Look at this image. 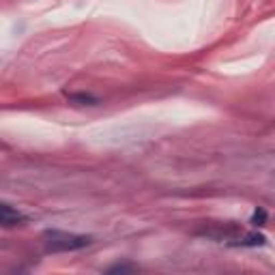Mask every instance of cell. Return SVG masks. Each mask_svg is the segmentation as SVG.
Returning a JSON list of instances; mask_svg holds the SVG:
<instances>
[{"label": "cell", "instance_id": "3", "mask_svg": "<svg viewBox=\"0 0 275 275\" xmlns=\"http://www.w3.org/2000/svg\"><path fill=\"white\" fill-rule=\"evenodd\" d=\"M264 234H258V232H251V234H243L234 241V245H247V247H258V245H264Z\"/></svg>", "mask_w": 275, "mask_h": 275}, {"label": "cell", "instance_id": "5", "mask_svg": "<svg viewBox=\"0 0 275 275\" xmlns=\"http://www.w3.org/2000/svg\"><path fill=\"white\" fill-rule=\"evenodd\" d=\"M264 221H266V211L264 209H256L254 215H251V224H254V226H264Z\"/></svg>", "mask_w": 275, "mask_h": 275}, {"label": "cell", "instance_id": "2", "mask_svg": "<svg viewBox=\"0 0 275 275\" xmlns=\"http://www.w3.org/2000/svg\"><path fill=\"white\" fill-rule=\"evenodd\" d=\"M26 217L9 204H0V226H22Z\"/></svg>", "mask_w": 275, "mask_h": 275}, {"label": "cell", "instance_id": "4", "mask_svg": "<svg viewBox=\"0 0 275 275\" xmlns=\"http://www.w3.org/2000/svg\"><path fill=\"white\" fill-rule=\"evenodd\" d=\"M67 99L73 103H80V105H97L99 99L90 93H67Z\"/></svg>", "mask_w": 275, "mask_h": 275}, {"label": "cell", "instance_id": "1", "mask_svg": "<svg viewBox=\"0 0 275 275\" xmlns=\"http://www.w3.org/2000/svg\"><path fill=\"white\" fill-rule=\"evenodd\" d=\"M90 236L86 234H71V232H60V230H50L45 232V247L50 251H75L90 245Z\"/></svg>", "mask_w": 275, "mask_h": 275}]
</instances>
